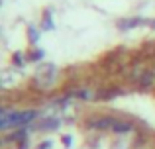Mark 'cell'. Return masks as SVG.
<instances>
[{"label": "cell", "instance_id": "1", "mask_svg": "<svg viewBox=\"0 0 155 149\" xmlns=\"http://www.w3.org/2000/svg\"><path fill=\"white\" fill-rule=\"evenodd\" d=\"M38 110H8L2 108L0 114V130L6 131L10 128H26L30 122L38 118Z\"/></svg>", "mask_w": 155, "mask_h": 149}, {"label": "cell", "instance_id": "2", "mask_svg": "<svg viewBox=\"0 0 155 149\" xmlns=\"http://www.w3.org/2000/svg\"><path fill=\"white\" fill-rule=\"evenodd\" d=\"M55 76H57V69L55 65H41L38 69V73H35L34 80H31V84H34V88H38V90H47V88L53 86V83H55Z\"/></svg>", "mask_w": 155, "mask_h": 149}, {"label": "cell", "instance_id": "3", "mask_svg": "<svg viewBox=\"0 0 155 149\" xmlns=\"http://www.w3.org/2000/svg\"><path fill=\"white\" fill-rule=\"evenodd\" d=\"M147 24V20L145 18H140V16H136V18H122L118 20V30L120 31H128V30H134V28H140V26H145Z\"/></svg>", "mask_w": 155, "mask_h": 149}, {"label": "cell", "instance_id": "4", "mask_svg": "<svg viewBox=\"0 0 155 149\" xmlns=\"http://www.w3.org/2000/svg\"><path fill=\"white\" fill-rule=\"evenodd\" d=\"M114 120H116V118H110V116H100V118H92L91 122H88V126H91L92 130H110V131H112Z\"/></svg>", "mask_w": 155, "mask_h": 149}, {"label": "cell", "instance_id": "5", "mask_svg": "<svg viewBox=\"0 0 155 149\" xmlns=\"http://www.w3.org/2000/svg\"><path fill=\"white\" fill-rule=\"evenodd\" d=\"M136 84L140 88H143V90H145V88H151L155 84V71L153 69H145V73L140 76V80H137Z\"/></svg>", "mask_w": 155, "mask_h": 149}, {"label": "cell", "instance_id": "6", "mask_svg": "<svg viewBox=\"0 0 155 149\" xmlns=\"http://www.w3.org/2000/svg\"><path fill=\"white\" fill-rule=\"evenodd\" d=\"M134 126L130 122H126V120H114V126H112V131L114 134H128V131H132Z\"/></svg>", "mask_w": 155, "mask_h": 149}, {"label": "cell", "instance_id": "7", "mask_svg": "<svg viewBox=\"0 0 155 149\" xmlns=\"http://www.w3.org/2000/svg\"><path fill=\"white\" fill-rule=\"evenodd\" d=\"M59 126H61V120L59 118H45L38 126V130H41V131H53V130H57Z\"/></svg>", "mask_w": 155, "mask_h": 149}, {"label": "cell", "instance_id": "8", "mask_svg": "<svg viewBox=\"0 0 155 149\" xmlns=\"http://www.w3.org/2000/svg\"><path fill=\"white\" fill-rule=\"evenodd\" d=\"M43 49H39V47H35V49H31L30 53H28V61H31V63H35V61H41L43 59Z\"/></svg>", "mask_w": 155, "mask_h": 149}, {"label": "cell", "instance_id": "9", "mask_svg": "<svg viewBox=\"0 0 155 149\" xmlns=\"http://www.w3.org/2000/svg\"><path fill=\"white\" fill-rule=\"evenodd\" d=\"M53 20H51V12H45L43 14V22H41V30L43 31H47V30H53Z\"/></svg>", "mask_w": 155, "mask_h": 149}, {"label": "cell", "instance_id": "10", "mask_svg": "<svg viewBox=\"0 0 155 149\" xmlns=\"http://www.w3.org/2000/svg\"><path fill=\"white\" fill-rule=\"evenodd\" d=\"M28 39H30V43H31V45H35V43L39 41V35H38V30H35L34 26H31L30 30H28Z\"/></svg>", "mask_w": 155, "mask_h": 149}, {"label": "cell", "instance_id": "11", "mask_svg": "<svg viewBox=\"0 0 155 149\" xmlns=\"http://www.w3.org/2000/svg\"><path fill=\"white\" fill-rule=\"evenodd\" d=\"M12 61H14V65H18V67H22V65H24V57H22L20 53H16L14 57H12Z\"/></svg>", "mask_w": 155, "mask_h": 149}, {"label": "cell", "instance_id": "12", "mask_svg": "<svg viewBox=\"0 0 155 149\" xmlns=\"http://www.w3.org/2000/svg\"><path fill=\"white\" fill-rule=\"evenodd\" d=\"M51 145H53L51 141H41V143H39V147H38V149H51Z\"/></svg>", "mask_w": 155, "mask_h": 149}, {"label": "cell", "instance_id": "13", "mask_svg": "<svg viewBox=\"0 0 155 149\" xmlns=\"http://www.w3.org/2000/svg\"><path fill=\"white\" fill-rule=\"evenodd\" d=\"M63 139H65V145H67V147H69V145H71V135H65V138H63Z\"/></svg>", "mask_w": 155, "mask_h": 149}, {"label": "cell", "instance_id": "14", "mask_svg": "<svg viewBox=\"0 0 155 149\" xmlns=\"http://www.w3.org/2000/svg\"><path fill=\"white\" fill-rule=\"evenodd\" d=\"M151 26H153V28H155V20H153V22H151Z\"/></svg>", "mask_w": 155, "mask_h": 149}]
</instances>
